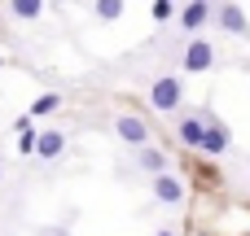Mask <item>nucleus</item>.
Here are the masks:
<instances>
[{"instance_id":"1","label":"nucleus","mask_w":250,"mask_h":236,"mask_svg":"<svg viewBox=\"0 0 250 236\" xmlns=\"http://www.w3.org/2000/svg\"><path fill=\"white\" fill-rule=\"evenodd\" d=\"M180 96H185L180 79H158V83L149 88V105H154V109H163V114H171V109L180 105Z\"/></svg>"},{"instance_id":"15","label":"nucleus","mask_w":250,"mask_h":236,"mask_svg":"<svg viewBox=\"0 0 250 236\" xmlns=\"http://www.w3.org/2000/svg\"><path fill=\"white\" fill-rule=\"evenodd\" d=\"M158 236H176V228H163V232H158Z\"/></svg>"},{"instance_id":"11","label":"nucleus","mask_w":250,"mask_h":236,"mask_svg":"<svg viewBox=\"0 0 250 236\" xmlns=\"http://www.w3.org/2000/svg\"><path fill=\"white\" fill-rule=\"evenodd\" d=\"M57 105H62V96H53V92H48V96H40V101L31 105V118H35V114H53Z\"/></svg>"},{"instance_id":"13","label":"nucleus","mask_w":250,"mask_h":236,"mask_svg":"<svg viewBox=\"0 0 250 236\" xmlns=\"http://www.w3.org/2000/svg\"><path fill=\"white\" fill-rule=\"evenodd\" d=\"M119 13H123V4H119V0H101V4H97V18H105V22H114Z\"/></svg>"},{"instance_id":"9","label":"nucleus","mask_w":250,"mask_h":236,"mask_svg":"<svg viewBox=\"0 0 250 236\" xmlns=\"http://www.w3.org/2000/svg\"><path fill=\"white\" fill-rule=\"evenodd\" d=\"M62 145H66L62 131H40V136H35V153H40V158H57Z\"/></svg>"},{"instance_id":"2","label":"nucleus","mask_w":250,"mask_h":236,"mask_svg":"<svg viewBox=\"0 0 250 236\" xmlns=\"http://www.w3.org/2000/svg\"><path fill=\"white\" fill-rule=\"evenodd\" d=\"M114 127H119V136H123L127 145H136V149H145V145H149V123H145V118H136V114H123Z\"/></svg>"},{"instance_id":"14","label":"nucleus","mask_w":250,"mask_h":236,"mask_svg":"<svg viewBox=\"0 0 250 236\" xmlns=\"http://www.w3.org/2000/svg\"><path fill=\"white\" fill-rule=\"evenodd\" d=\"M18 145H22V153H31V149H35V131H22V140H18Z\"/></svg>"},{"instance_id":"16","label":"nucleus","mask_w":250,"mask_h":236,"mask_svg":"<svg viewBox=\"0 0 250 236\" xmlns=\"http://www.w3.org/2000/svg\"><path fill=\"white\" fill-rule=\"evenodd\" d=\"M0 175H4V166H0Z\"/></svg>"},{"instance_id":"6","label":"nucleus","mask_w":250,"mask_h":236,"mask_svg":"<svg viewBox=\"0 0 250 236\" xmlns=\"http://www.w3.org/2000/svg\"><path fill=\"white\" fill-rule=\"evenodd\" d=\"M202 136H207V118H198V114L180 118V140H185L189 149H202Z\"/></svg>"},{"instance_id":"10","label":"nucleus","mask_w":250,"mask_h":236,"mask_svg":"<svg viewBox=\"0 0 250 236\" xmlns=\"http://www.w3.org/2000/svg\"><path fill=\"white\" fill-rule=\"evenodd\" d=\"M220 26H224V31H246V13H242L237 4H224V9H220Z\"/></svg>"},{"instance_id":"12","label":"nucleus","mask_w":250,"mask_h":236,"mask_svg":"<svg viewBox=\"0 0 250 236\" xmlns=\"http://www.w3.org/2000/svg\"><path fill=\"white\" fill-rule=\"evenodd\" d=\"M40 9H44L40 0H18V4H13V13H18V18H40Z\"/></svg>"},{"instance_id":"5","label":"nucleus","mask_w":250,"mask_h":236,"mask_svg":"<svg viewBox=\"0 0 250 236\" xmlns=\"http://www.w3.org/2000/svg\"><path fill=\"white\" fill-rule=\"evenodd\" d=\"M207 18H211V4H202V0H193V4L180 9V26H185V31H202Z\"/></svg>"},{"instance_id":"4","label":"nucleus","mask_w":250,"mask_h":236,"mask_svg":"<svg viewBox=\"0 0 250 236\" xmlns=\"http://www.w3.org/2000/svg\"><path fill=\"white\" fill-rule=\"evenodd\" d=\"M154 193H158V201H167V206H180V201H185V184H180L176 175H158V180H154Z\"/></svg>"},{"instance_id":"3","label":"nucleus","mask_w":250,"mask_h":236,"mask_svg":"<svg viewBox=\"0 0 250 236\" xmlns=\"http://www.w3.org/2000/svg\"><path fill=\"white\" fill-rule=\"evenodd\" d=\"M211 61H215V48H211L207 39H193V44L185 48V70H193V74H198V70H207Z\"/></svg>"},{"instance_id":"8","label":"nucleus","mask_w":250,"mask_h":236,"mask_svg":"<svg viewBox=\"0 0 250 236\" xmlns=\"http://www.w3.org/2000/svg\"><path fill=\"white\" fill-rule=\"evenodd\" d=\"M136 162H141V171H154V175H167V153H163V149H154V145H145V149L136 153Z\"/></svg>"},{"instance_id":"7","label":"nucleus","mask_w":250,"mask_h":236,"mask_svg":"<svg viewBox=\"0 0 250 236\" xmlns=\"http://www.w3.org/2000/svg\"><path fill=\"white\" fill-rule=\"evenodd\" d=\"M229 149V131L215 123V118H207V136H202V153H224Z\"/></svg>"}]
</instances>
